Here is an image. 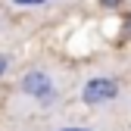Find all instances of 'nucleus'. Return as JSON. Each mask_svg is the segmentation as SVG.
Here are the masks:
<instances>
[{"label": "nucleus", "mask_w": 131, "mask_h": 131, "mask_svg": "<svg viewBox=\"0 0 131 131\" xmlns=\"http://www.w3.org/2000/svg\"><path fill=\"white\" fill-rule=\"evenodd\" d=\"M22 91L31 94V97H38V100H50V97L56 94L50 75H44V72H28V75L22 78Z\"/></svg>", "instance_id": "obj_2"}, {"label": "nucleus", "mask_w": 131, "mask_h": 131, "mask_svg": "<svg viewBox=\"0 0 131 131\" xmlns=\"http://www.w3.org/2000/svg\"><path fill=\"white\" fill-rule=\"evenodd\" d=\"M62 131H88V128H62Z\"/></svg>", "instance_id": "obj_6"}, {"label": "nucleus", "mask_w": 131, "mask_h": 131, "mask_svg": "<svg viewBox=\"0 0 131 131\" xmlns=\"http://www.w3.org/2000/svg\"><path fill=\"white\" fill-rule=\"evenodd\" d=\"M13 3H19V6H41V3H47V0H13Z\"/></svg>", "instance_id": "obj_3"}, {"label": "nucleus", "mask_w": 131, "mask_h": 131, "mask_svg": "<svg viewBox=\"0 0 131 131\" xmlns=\"http://www.w3.org/2000/svg\"><path fill=\"white\" fill-rule=\"evenodd\" d=\"M6 69H9V62H6V56L0 53V75H6Z\"/></svg>", "instance_id": "obj_4"}, {"label": "nucleus", "mask_w": 131, "mask_h": 131, "mask_svg": "<svg viewBox=\"0 0 131 131\" xmlns=\"http://www.w3.org/2000/svg\"><path fill=\"white\" fill-rule=\"evenodd\" d=\"M100 3H103V6H116L119 0H100Z\"/></svg>", "instance_id": "obj_5"}, {"label": "nucleus", "mask_w": 131, "mask_h": 131, "mask_svg": "<svg viewBox=\"0 0 131 131\" xmlns=\"http://www.w3.org/2000/svg\"><path fill=\"white\" fill-rule=\"evenodd\" d=\"M116 94H119V84L112 78H91L84 84V91H81L84 103H91V106H100V103L116 100Z\"/></svg>", "instance_id": "obj_1"}]
</instances>
